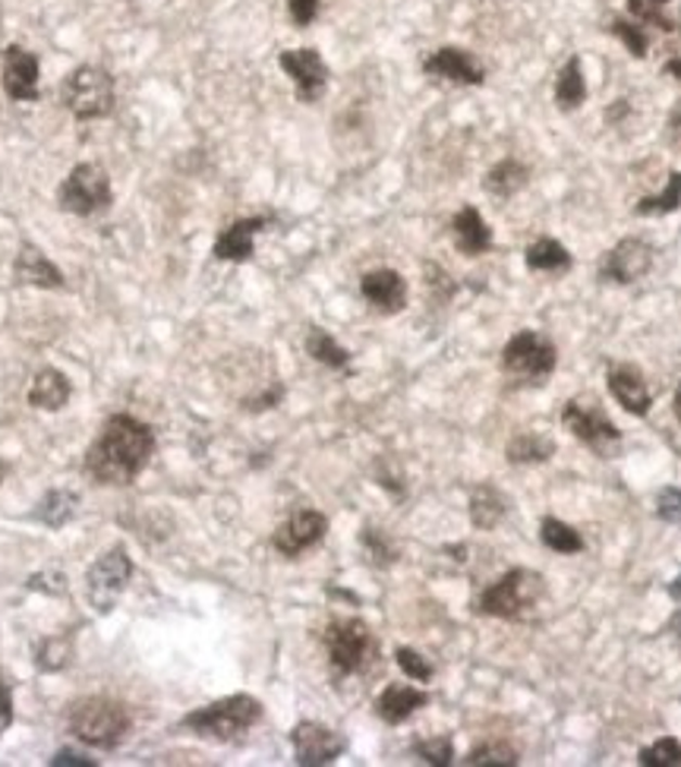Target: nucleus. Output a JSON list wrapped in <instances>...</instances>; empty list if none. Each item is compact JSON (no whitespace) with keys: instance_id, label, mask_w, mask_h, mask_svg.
<instances>
[{"instance_id":"1","label":"nucleus","mask_w":681,"mask_h":767,"mask_svg":"<svg viewBox=\"0 0 681 767\" xmlns=\"http://www.w3.org/2000/svg\"><path fill=\"white\" fill-rule=\"evenodd\" d=\"M155 452V433L130 414H114L86 452V474L101 487H127Z\"/></svg>"},{"instance_id":"2","label":"nucleus","mask_w":681,"mask_h":767,"mask_svg":"<svg viewBox=\"0 0 681 767\" xmlns=\"http://www.w3.org/2000/svg\"><path fill=\"white\" fill-rule=\"evenodd\" d=\"M546 598V578L533 568H512L499 581H492L477 601V613L492 619L524 623L537 613L540 601Z\"/></svg>"},{"instance_id":"3","label":"nucleus","mask_w":681,"mask_h":767,"mask_svg":"<svg viewBox=\"0 0 681 767\" xmlns=\"http://www.w3.org/2000/svg\"><path fill=\"white\" fill-rule=\"evenodd\" d=\"M66 730L76 735L79 742L92 749H117L124 735L130 733V714L121 701L104 699V695H89L70 704L66 711Z\"/></svg>"},{"instance_id":"4","label":"nucleus","mask_w":681,"mask_h":767,"mask_svg":"<svg viewBox=\"0 0 681 767\" xmlns=\"http://www.w3.org/2000/svg\"><path fill=\"white\" fill-rule=\"evenodd\" d=\"M262 720V704L253 695L212 701L184 717V730L209 742H237Z\"/></svg>"},{"instance_id":"5","label":"nucleus","mask_w":681,"mask_h":767,"mask_svg":"<svg viewBox=\"0 0 681 767\" xmlns=\"http://www.w3.org/2000/svg\"><path fill=\"white\" fill-rule=\"evenodd\" d=\"M114 99H117L114 76L104 67H96V64L76 67L61 86V101L76 121L108 117L114 111Z\"/></svg>"},{"instance_id":"6","label":"nucleus","mask_w":681,"mask_h":767,"mask_svg":"<svg viewBox=\"0 0 681 767\" xmlns=\"http://www.w3.org/2000/svg\"><path fill=\"white\" fill-rule=\"evenodd\" d=\"M323 641L331 667L338 669L341 676L363 672L376 661V647H379L363 619H335V623H328Z\"/></svg>"},{"instance_id":"7","label":"nucleus","mask_w":681,"mask_h":767,"mask_svg":"<svg viewBox=\"0 0 681 767\" xmlns=\"http://www.w3.org/2000/svg\"><path fill=\"white\" fill-rule=\"evenodd\" d=\"M111 200H114L111 197V177H108L104 167L92 165V162L73 167L66 174L64 184H61V190H58L61 209L70 215H79V218H89V215L111 209Z\"/></svg>"},{"instance_id":"8","label":"nucleus","mask_w":681,"mask_h":767,"mask_svg":"<svg viewBox=\"0 0 681 767\" xmlns=\"http://www.w3.org/2000/svg\"><path fill=\"white\" fill-rule=\"evenodd\" d=\"M562 424L565 430L575 436L578 442H584L587 449H593L600 458H613L621 445V430L606 417L603 407H596L593 401L571 399L562 411Z\"/></svg>"},{"instance_id":"9","label":"nucleus","mask_w":681,"mask_h":767,"mask_svg":"<svg viewBox=\"0 0 681 767\" xmlns=\"http://www.w3.org/2000/svg\"><path fill=\"white\" fill-rule=\"evenodd\" d=\"M558 364V351L550 338L524 329L518 332L505 348H502V367L515 376H527V379H546L555 373Z\"/></svg>"},{"instance_id":"10","label":"nucleus","mask_w":681,"mask_h":767,"mask_svg":"<svg viewBox=\"0 0 681 767\" xmlns=\"http://www.w3.org/2000/svg\"><path fill=\"white\" fill-rule=\"evenodd\" d=\"M133 575V563L124 546L108 550L96 566L86 571V591H89V603L96 606L98 613H111L117 598L124 594L127 581Z\"/></svg>"},{"instance_id":"11","label":"nucleus","mask_w":681,"mask_h":767,"mask_svg":"<svg viewBox=\"0 0 681 767\" xmlns=\"http://www.w3.org/2000/svg\"><path fill=\"white\" fill-rule=\"evenodd\" d=\"M291 745L297 765L303 767H323L338 762L348 749V739L338 730H328L316 720H303L291 730Z\"/></svg>"},{"instance_id":"12","label":"nucleus","mask_w":681,"mask_h":767,"mask_svg":"<svg viewBox=\"0 0 681 767\" xmlns=\"http://www.w3.org/2000/svg\"><path fill=\"white\" fill-rule=\"evenodd\" d=\"M281 70L291 76L297 99L303 104H313L325 96L328 86V64L323 61V54L316 48H293V51H281L278 58Z\"/></svg>"},{"instance_id":"13","label":"nucleus","mask_w":681,"mask_h":767,"mask_svg":"<svg viewBox=\"0 0 681 767\" xmlns=\"http://www.w3.org/2000/svg\"><path fill=\"white\" fill-rule=\"evenodd\" d=\"M653 266V247L641 237H625L600 260V281L613 285H631L644 278Z\"/></svg>"},{"instance_id":"14","label":"nucleus","mask_w":681,"mask_h":767,"mask_svg":"<svg viewBox=\"0 0 681 767\" xmlns=\"http://www.w3.org/2000/svg\"><path fill=\"white\" fill-rule=\"evenodd\" d=\"M325 531H328V521H325L323 512H316V508H300V512H293L291 518L275 531L272 546H275L281 556L297 559L300 553L313 550L325 537Z\"/></svg>"},{"instance_id":"15","label":"nucleus","mask_w":681,"mask_h":767,"mask_svg":"<svg viewBox=\"0 0 681 767\" xmlns=\"http://www.w3.org/2000/svg\"><path fill=\"white\" fill-rule=\"evenodd\" d=\"M423 70L429 76H439V79H449V83H461V86H483L487 83V67L464 48H439L432 51Z\"/></svg>"},{"instance_id":"16","label":"nucleus","mask_w":681,"mask_h":767,"mask_svg":"<svg viewBox=\"0 0 681 767\" xmlns=\"http://www.w3.org/2000/svg\"><path fill=\"white\" fill-rule=\"evenodd\" d=\"M38 58L20 45L3 48V92L13 101H38Z\"/></svg>"},{"instance_id":"17","label":"nucleus","mask_w":681,"mask_h":767,"mask_svg":"<svg viewBox=\"0 0 681 767\" xmlns=\"http://www.w3.org/2000/svg\"><path fill=\"white\" fill-rule=\"evenodd\" d=\"M360 294L379 313H401L407 306V281L394 268H376L360 278Z\"/></svg>"},{"instance_id":"18","label":"nucleus","mask_w":681,"mask_h":767,"mask_svg":"<svg viewBox=\"0 0 681 767\" xmlns=\"http://www.w3.org/2000/svg\"><path fill=\"white\" fill-rule=\"evenodd\" d=\"M606 386L613 392V399L634 417H647L650 407H653V395L647 389V379L644 373L631 364H613L606 369Z\"/></svg>"},{"instance_id":"19","label":"nucleus","mask_w":681,"mask_h":767,"mask_svg":"<svg viewBox=\"0 0 681 767\" xmlns=\"http://www.w3.org/2000/svg\"><path fill=\"white\" fill-rule=\"evenodd\" d=\"M452 237L454 247L464 256H483L492 247V228L487 225V218L480 215V209L464 205L452 218Z\"/></svg>"},{"instance_id":"20","label":"nucleus","mask_w":681,"mask_h":767,"mask_svg":"<svg viewBox=\"0 0 681 767\" xmlns=\"http://www.w3.org/2000/svg\"><path fill=\"white\" fill-rule=\"evenodd\" d=\"M268 222L265 218H240L234 222L230 228L218 234L215 240V260H225V263H247L253 256V240L256 234L265 228Z\"/></svg>"},{"instance_id":"21","label":"nucleus","mask_w":681,"mask_h":767,"mask_svg":"<svg viewBox=\"0 0 681 767\" xmlns=\"http://www.w3.org/2000/svg\"><path fill=\"white\" fill-rule=\"evenodd\" d=\"M429 704V695L423 692V689H414V686H401V682H391L389 689L376 699V714L386 720V724H391V727H398V724H404V720H411L420 707H426Z\"/></svg>"},{"instance_id":"22","label":"nucleus","mask_w":681,"mask_h":767,"mask_svg":"<svg viewBox=\"0 0 681 767\" xmlns=\"http://www.w3.org/2000/svg\"><path fill=\"white\" fill-rule=\"evenodd\" d=\"M13 272H16V281L23 285H33V288H48V291H61L64 288V275L61 268L54 266L41 250L35 247H23L16 263H13Z\"/></svg>"},{"instance_id":"23","label":"nucleus","mask_w":681,"mask_h":767,"mask_svg":"<svg viewBox=\"0 0 681 767\" xmlns=\"http://www.w3.org/2000/svg\"><path fill=\"white\" fill-rule=\"evenodd\" d=\"M530 184V167L518 162V159H502L499 165H492L483 177L487 193H492L495 200H512L518 197L520 190Z\"/></svg>"},{"instance_id":"24","label":"nucleus","mask_w":681,"mask_h":767,"mask_svg":"<svg viewBox=\"0 0 681 767\" xmlns=\"http://www.w3.org/2000/svg\"><path fill=\"white\" fill-rule=\"evenodd\" d=\"M66 401H70V379L64 373L54 367L38 369L29 389V404L38 411H61Z\"/></svg>"},{"instance_id":"25","label":"nucleus","mask_w":681,"mask_h":767,"mask_svg":"<svg viewBox=\"0 0 681 767\" xmlns=\"http://www.w3.org/2000/svg\"><path fill=\"white\" fill-rule=\"evenodd\" d=\"M508 512V500L492 487V483H483L470 493V521L474 528L480 531H492Z\"/></svg>"},{"instance_id":"26","label":"nucleus","mask_w":681,"mask_h":767,"mask_svg":"<svg viewBox=\"0 0 681 767\" xmlns=\"http://www.w3.org/2000/svg\"><path fill=\"white\" fill-rule=\"evenodd\" d=\"M587 101V83H584V64L581 58H568V64L558 70L555 79V104L562 111H575Z\"/></svg>"},{"instance_id":"27","label":"nucleus","mask_w":681,"mask_h":767,"mask_svg":"<svg viewBox=\"0 0 681 767\" xmlns=\"http://www.w3.org/2000/svg\"><path fill=\"white\" fill-rule=\"evenodd\" d=\"M524 263L530 272H568L571 268V253L565 250V243H558L552 237H540L537 243L527 247Z\"/></svg>"},{"instance_id":"28","label":"nucleus","mask_w":681,"mask_h":767,"mask_svg":"<svg viewBox=\"0 0 681 767\" xmlns=\"http://www.w3.org/2000/svg\"><path fill=\"white\" fill-rule=\"evenodd\" d=\"M552 455H555V442L540 433H518L505 449V458L512 465H543Z\"/></svg>"},{"instance_id":"29","label":"nucleus","mask_w":681,"mask_h":767,"mask_svg":"<svg viewBox=\"0 0 681 767\" xmlns=\"http://www.w3.org/2000/svg\"><path fill=\"white\" fill-rule=\"evenodd\" d=\"M306 354L313 357V361H319L323 367H331V369H348L351 367V351L348 348H341L335 338L328 332H323V329H310V335H306Z\"/></svg>"},{"instance_id":"30","label":"nucleus","mask_w":681,"mask_h":767,"mask_svg":"<svg viewBox=\"0 0 681 767\" xmlns=\"http://www.w3.org/2000/svg\"><path fill=\"white\" fill-rule=\"evenodd\" d=\"M76 502H79V496H76V493H66V490H51L45 500L38 502V508H35V518H38L41 525H48V528H64L66 521L73 518V512H76Z\"/></svg>"},{"instance_id":"31","label":"nucleus","mask_w":681,"mask_h":767,"mask_svg":"<svg viewBox=\"0 0 681 767\" xmlns=\"http://www.w3.org/2000/svg\"><path fill=\"white\" fill-rule=\"evenodd\" d=\"M540 537H543V543H546L550 550L562 553V556H575V553L584 550V537L578 535L571 525L558 521V518H543Z\"/></svg>"},{"instance_id":"32","label":"nucleus","mask_w":681,"mask_h":767,"mask_svg":"<svg viewBox=\"0 0 681 767\" xmlns=\"http://www.w3.org/2000/svg\"><path fill=\"white\" fill-rule=\"evenodd\" d=\"M679 205H681V171H672V174H669V184L663 187V193H656V197H644V200L634 205V212L653 218V215H669V212H676Z\"/></svg>"},{"instance_id":"33","label":"nucleus","mask_w":681,"mask_h":767,"mask_svg":"<svg viewBox=\"0 0 681 767\" xmlns=\"http://www.w3.org/2000/svg\"><path fill=\"white\" fill-rule=\"evenodd\" d=\"M672 0H628V13L634 16V23L641 26H656L663 33L676 29V20L666 13Z\"/></svg>"},{"instance_id":"34","label":"nucleus","mask_w":681,"mask_h":767,"mask_svg":"<svg viewBox=\"0 0 681 767\" xmlns=\"http://www.w3.org/2000/svg\"><path fill=\"white\" fill-rule=\"evenodd\" d=\"M638 762L644 767H676L681 765V742L676 735H663L647 749H641Z\"/></svg>"},{"instance_id":"35","label":"nucleus","mask_w":681,"mask_h":767,"mask_svg":"<svg viewBox=\"0 0 681 767\" xmlns=\"http://www.w3.org/2000/svg\"><path fill=\"white\" fill-rule=\"evenodd\" d=\"M464 765H518V752L508 742H483L470 749Z\"/></svg>"},{"instance_id":"36","label":"nucleus","mask_w":681,"mask_h":767,"mask_svg":"<svg viewBox=\"0 0 681 767\" xmlns=\"http://www.w3.org/2000/svg\"><path fill=\"white\" fill-rule=\"evenodd\" d=\"M414 755L426 765L449 767L454 762V745L449 735H436V739H417L414 742Z\"/></svg>"},{"instance_id":"37","label":"nucleus","mask_w":681,"mask_h":767,"mask_svg":"<svg viewBox=\"0 0 681 767\" xmlns=\"http://www.w3.org/2000/svg\"><path fill=\"white\" fill-rule=\"evenodd\" d=\"M70 661V638H45L35 651V664L45 672L64 669Z\"/></svg>"},{"instance_id":"38","label":"nucleus","mask_w":681,"mask_h":767,"mask_svg":"<svg viewBox=\"0 0 681 767\" xmlns=\"http://www.w3.org/2000/svg\"><path fill=\"white\" fill-rule=\"evenodd\" d=\"M613 35L616 38H621L625 41V48H628V54L631 58H647V48H650V41H647V33H644V26H638V23H631V20H613Z\"/></svg>"},{"instance_id":"39","label":"nucleus","mask_w":681,"mask_h":767,"mask_svg":"<svg viewBox=\"0 0 681 767\" xmlns=\"http://www.w3.org/2000/svg\"><path fill=\"white\" fill-rule=\"evenodd\" d=\"M360 543H363V550L369 553V559L376 563V566H391L394 563V546H391V540L379 528H363V535H360Z\"/></svg>"},{"instance_id":"40","label":"nucleus","mask_w":681,"mask_h":767,"mask_svg":"<svg viewBox=\"0 0 681 767\" xmlns=\"http://www.w3.org/2000/svg\"><path fill=\"white\" fill-rule=\"evenodd\" d=\"M394 664L404 669L411 679H417V682H429L432 679V664L423 654H417L414 647H398L394 651Z\"/></svg>"},{"instance_id":"41","label":"nucleus","mask_w":681,"mask_h":767,"mask_svg":"<svg viewBox=\"0 0 681 767\" xmlns=\"http://www.w3.org/2000/svg\"><path fill=\"white\" fill-rule=\"evenodd\" d=\"M656 515L669 525H679L681 521V490L679 487H663L659 496H656Z\"/></svg>"},{"instance_id":"42","label":"nucleus","mask_w":681,"mask_h":767,"mask_svg":"<svg viewBox=\"0 0 681 767\" xmlns=\"http://www.w3.org/2000/svg\"><path fill=\"white\" fill-rule=\"evenodd\" d=\"M288 13H291L293 26L306 29L319 16V0H288Z\"/></svg>"},{"instance_id":"43","label":"nucleus","mask_w":681,"mask_h":767,"mask_svg":"<svg viewBox=\"0 0 681 767\" xmlns=\"http://www.w3.org/2000/svg\"><path fill=\"white\" fill-rule=\"evenodd\" d=\"M13 724V695H10V686L0 682V735L10 730Z\"/></svg>"},{"instance_id":"44","label":"nucleus","mask_w":681,"mask_h":767,"mask_svg":"<svg viewBox=\"0 0 681 767\" xmlns=\"http://www.w3.org/2000/svg\"><path fill=\"white\" fill-rule=\"evenodd\" d=\"M51 765H54V767H64V765L92 767L96 762H89V758H83V755H76V752H58V758H51Z\"/></svg>"},{"instance_id":"45","label":"nucleus","mask_w":681,"mask_h":767,"mask_svg":"<svg viewBox=\"0 0 681 767\" xmlns=\"http://www.w3.org/2000/svg\"><path fill=\"white\" fill-rule=\"evenodd\" d=\"M669 134L672 136H681V101L676 104V111H672V117H669Z\"/></svg>"},{"instance_id":"46","label":"nucleus","mask_w":681,"mask_h":767,"mask_svg":"<svg viewBox=\"0 0 681 767\" xmlns=\"http://www.w3.org/2000/svg\"><path fill=\"white\" fill-rule=\"evenodd\" d=\"M666 73H669V76H676V79H681V54L679 58H672V61H666Z\"/></svg>"},{"instance_id":"47","label":"nucleus","mask_w":681,"mask_h":767,"mask_svg":"<svg viewBox=\"0 0 681 767\" xmlns=\"http://www.w3.org/2000/svg\"><path fill=\"white\" fill-rule=\"evenodd\" d=\"M669 632L676 634V638H679V641H681V606H679V613L672 616V623H669Z\"/></svg>"},{"instance_id":"48","label":"nucleus","mask_w":681,"mask_h":767,"mask_svg":"<svg viewBox=\"0 0 681 767\" xmlns=\"http://www.w3.org/2000/svg\"><path fill=\"white\" fill-rule=\"evenodd\" d=\"M669 598H676V601H681V575L669 584Z\"/></svg>"},{"instance_id":"49","label":"nucleus","mask_w":681,"mask_h":767,"mask_svg":"<svg viewBox=\"0 0 681 767\" xmlns=\"http://www.w3.org/2000/svg\"><path fill=\"white\" fill-rule=\"evenodd\" d=\"M672 411H676V417L681 420V386L676 389V399H672Z\"/></svg>"}]
</instances>
